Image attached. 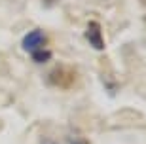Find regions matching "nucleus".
Segmentation results:
<instances>
[{"mask_svg": "<svg viewBox=\"0 0 146 144\" xmlns=\"http://www.w3.org/2000/svg\"><path fill=\"white\" fill-rule=\"evenodd\" d=\"M46 44H48V36H46V32L40 31V29H34V31L27 32V34L23 36V40H21L23 49L29 51V53H34V51H38V49H42Z\"/></svg>", "mask_w": 146, "mask_h": 144, "instance_id": "f257e3e1", "label": "nucleus"}, {"mask_svg": "<svg viewBox=\"0 0 146 144\" xmlns=\"http://www.w3.org/2000/svg\"><path fill=\"white\" fill-rule=\"evenodd\" d=\"M86 38L87 42L91 44L93 49H99L103 51L104 49V38H103V29L97 21H89L87 23V29H86Z\"/></svg>", "mask_w": 146, "mask_h": 144, "instance_id": "f03ea898", "label": "nucleus"}, {"mask_svg": "<svg viewBox=\"0 0 146 144\" xmlns=\"http://www.w3.org/2000/svg\"><path fill=\"white\" fill-rule=\"evenodd\" d=\"M51 51L49 49H38V51H34L31 57H33V61L34 63H48L49 59H51Z\"/></svg>", "mask_w": 146, "mask_h": 144, "instance_id": "7ed1b4c3", "label": "nucleus"}, {"mask_svg": "<svg viewBox=\"0 0 146 144\" xmlns=\"http://www.w3.org/2000/svg\"><path fill=\"white\" fill-rule=\"evenodd\" d=\"M70 142H72V144H87L86 140H74V139H70Z\"/></svg>", "mask_w": 146, "mask_h": 144, "instance_id": "20e7f679", "label": "nucleus"}]
</instances>
